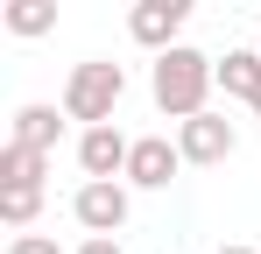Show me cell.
<instances>
[{"label":"cell","instance_id":"11","mask_svg":"<svg viewBox=\"0 0 261 254\" xmlns=\"http://www.w3.org/2000/svg\"><path fill=\"white\" fill-rule=\"evenodd\" d=\"M7 29H14L21 42L49 36V29H57V0H7Z\"/></svg>","mask_w":261,"mask_h":254},{"label":"cell","instance_id":"15","mask_svg":"<svg viewBox=\"0 0 261 254\" xmlns=\"http://www.w3.org/2000/svg\"><path fill=\"white\" fill-rule=\"evenodd\" d=\"M155 7H170V14H191V7H198V0H155Z\"/></svg>","mask_w":261,"mask_h":254},{"label":"cell","instance_id":"13","mask_svg":"<svg viewBox=\"0 0 261 254\" xmlns=\"http://www.w3.org/2000/svg\"><path fill=\"white\" fill-rule=\"evenodd\" d=\"M7 254H57V240H49V233H14Z\"/></svg>","mask_w":261,"mask_h":254},{"label":"cell","instance_id":"6","mask_svg":"<svg viewBox=\"0 0 261 254\" xmlns=\"http://www.w3.org/2000/svg\"><path fill=\"white\" fill-rule=\"evenodd\" d=\"M176 169H184V148L163 141V134H141V141L127 148V184H141V191H163Z\"/></svg>","mask_w":261,"mask_h":254},{"label":"cell","instance_id":"14","mask_svg":"<svg viewBox=\"0 0 261 254\" xmlns=\"http://www.w3.org/2000/svg\"><path fill=\"white\" fill-rule=\"evenodd\" d=\"M78 254H120V240H113V233H85V240H78Z\"/></svg>","mask_w":261,"mask_h":254},{"label":"cell","instance_id":"1","mask_svg":"<svg viewBox=\"0 0 261 254\" xmlns=\"http://www.w3.org/2000/svg\"><path fill=\"white\" fill-rule=\"evenodd\" d=\"M212 85H219V64L205 57V49H191V42H170V49H155L148 92H155V106H163L170 120H191V113H205Z\"/></svg>","mask_w":261,"mask_h":254},{"label":"cell","instance_id":"2","mask_svg":"<svg viewBox=\"0 0 261 254\" xmlns=\"http://www.w3.org/2000/svg\"><path fill=\"white\" fill-rule=\"evenodd\" d=\"M120 92H127V71L106 64V57H92V64H78V71L64 78V113L85 120V127H92V120H113Z\"/></svg>","mask_w":261,"mask_h":254},{"label":"cell","instance_id":"5","mask_svg":"<svg viewBox=\"0 0 261 254\" xmlns=\"http://www.w3.org/2000/svg\"><path fill=\"white\" fill-rule=\"evenodd\" d=\"M127 134L113 120H92L85 134H78V163H85V176H127Z\"/></svg>","mask_w":261,"mask_h":254},{"label":"cell","instance_id":"7","mask_svg":"<svg viewBox=\"0 0 261 254\" xmlns=\"http://www.w3.org/2000/svg\"><path fill=\"white\" fill-rule=\"evenodd\" d=\"M176 29H184V14L155 7V0H141V7L127 14V36L141 42V49H170V42H176Z\"/></svg>","mask_w":261,"mask_h":254},{"label":"cell","instance_id":"9","mask_svg":"<svg viewBox=\"0 0 261 254\" xmlns=\"http://www.w3.org/2000/svg\"><path fill=\"white\" fill-rule=\"evenodd\" d=\"M219 85H226V99H247V106H254V92H261V49H226Z\"/></svg>","mask_w":261,"mask_h":254},{"label":"cell","instance_id":"10","mask_svg":"<svg viewBox=\"0 0 261 254\" xmlns=\"http://www.w3.org/2000/svg\"><path fill=\"white\" fill-rule=\"evenodd\" d=\"M71 120V113H64ZM64 120H57V106H14V141H36V148H57V134H64Z\"/></svg>","mask_w":261,"mask_h":254},{"label":"cell","instance_id":"12","mask_svg":"<svg viewBox=\"0 0 261 254\" xmlns=\"http://www.w3.org/2000/svg\"><path fill=\"white\" fill-rule=\"evenodd\" d=\"M36 212H43V184H0V219L21 233V226H36Z\"/></svg>","mask_w":261,"mask_h":254},{"label":"cell","instance_id":"17","mask_svg":"<svg viewBox=\"0 0 261 254\" xmlns=\"http://www.w3.org/2000/svg\"><path fill=\"white\" fill-rule=\"evenodd\" d=\"M254 113H261V92H254Z\"/></svg>","mask_w":261,"mask_h":254},{"label":"cell","instance_id":"16","mask_svg":"<svg viewBox=\"0 0 261 254\" xmlns=\"http://www.w3.org/2000/svg\"><path fill=\"white\" fill-rule=\"evenodd\" d=\"M219 254H254V247H219Z\"/></svg>","mask_w":261,"mask_h":254},{"label":"cell","instance_id":"3","mask_svg":"<svg viewBox=\"0 0 261 254\" xmlns=\"http://www.w3.org/2000/svg\"><path fill=\"white\" fill-rule=\"evenodd\" d=\"M176 148H184V163H226V156H233V148H240V134H233V120H226V113H212V106H205V113H191V120H176Z\"/></svg>","mask_w":261,"mask_h":254},{"label":"cell","instance_id":"8","mask_svg":"<svg viewBox=\"0 0 261 254\" xmlns=\"http://www.w3.org/2000/svg\"><path fill=\"white\" fill-rule=\"evenodd\" d=\"M43 176H49V148L7 134V148H0V184H43Z\"/></svg>","mask_w":261,"mask_h":254},{"label":"cell","instance_id":"4","mask_svg":"<svg viewBox=\"0 0 261 254\" xmlns=\"http://www.w3.org/2000/svg\"><path fill=\"white\" fill-rule=\"evenodd\" d=\"M71 212H78L85 233H120L127 226V184L120 176H85L78 198H71Z\"/></svg>","mask_w":261,"mask_h":254}]
</instances>
